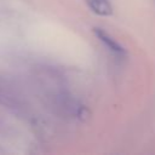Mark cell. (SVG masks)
<instances>
[{
  "instance_id": "cell-2",
  "label": "cell",
  "mask_w": 155,
  "mask_h": 155,
  "mask_svg": "<svg viewBox=\"0 0 155 155\" xmlns=\"http://www.w3.org/2000/svg\"><path fill=\"white\" fill-rule=\"evenodd\" d=\"M87 7L97 16L108 17L113 15V4L110 0H85Z\"/></svg>"
},
{
  "instance_id": "cell-1",
  "label": "cell",
  "mask_w": 155,
  "mask_h": 155,
  "mask_svg": "<svg viewBox=\"0 0 155 155\" xmlns=\"http://www.w3.org/2000/svg\"><path fill=\"white\" fill-rule=\"evenodd\" d=\"M94 36L114 54L116 56H125L127 53V50L125 48V46H122L119 41H116L107 30H104L103 28H99V27H94L92 29Z\"/></svg>"
}]
</instances>
